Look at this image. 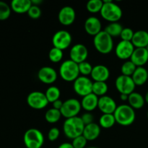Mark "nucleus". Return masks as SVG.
<instances>
[{"label": "nucleus", "mask_w": 148, "mask_h": 148, "mask_svg": "<svg viewBox=\"0 0 148 148\" xmlns=\"http://www.w3.org/2000/svg\"><path fill=\"white\" fill-rule=\"evenodd\" d=\"M103 4V0H90L86 4L87 10L92 14L101 12Z\"/></svg>", "instance_id": "obj_32"}, {"label": "nucleus", "mask_w": 148, "mask_h": 148, "mask_svg": "<svg viewBox=\"0 0 148 148\" xmlns=\"http://www.w3.org/2000/svg\"><path fill=\"white\" fill-rule=\"evenodd\" d=\"M129 105L134 109H140L143 108L145 103V97L137 92H133L129 95L128 98Z\"/></svg>", "instance_id": "obj_25"}, {"label": "nucleus", "mask_w": 148, "mask_h": 148, "mask_svg": "<svg viewBox=\"0 0 148 148\" xmlns=\"http://www.w3.org/2000/svg\"><path fill=\"white\" fill-rule=\"evenodd\" d=\"M59 135H60V131L59 129L57 127H52L48 132V139L49 141L54 142L57 140Z\"/></svg>", "instance_id": "obj_39"}, {"label": "nucleus", "mask_w": 148, "mask_h": 148, "mask_svg": "<svg viewBox=\"0 0 148 148\" xmlns=\"http://www.w3.org/2000/svg\"><path fill=\"white\" fill-rule=\"evenodd\" d=\"M92 84L93 82L90 78L80 75L74 81L73 89L78 95L85 97L92 93Z\"/></svg>", "instance_id": "obj_8"}, {"label": "nucleus", "mask_w": 148, "mask_h": 148, "mask_svg": "<svg viewBox=\"0 0 148 148\" xmlns=\"http://www.w3.org/2000/svg\"><path fill=\"white\" fill-rule=\"evenodd\" d=\"M135 47L131 41L121 40L116 46L115 53L117 57L121 60H128L130 59Z\"/></svg>", "instance_id": "obj_12"}, {"label": "nucleus", "mask_w": 148, "mask_h": 148, "mask_svg": "<svg viewBox=\"0 0 148 148\" xmlns=\"http://www.w3.org/2000/svg\"><path fill=\"white\" fill-rule=\"evenodd\" d=\"M116 122L121 126L127 127L134 122L136 119L135 111L130 105L122 104L118 106L114 113Z\"/></svg>", "instance_id": "obj_1"}, {"label": "nucleus", "mask_w": 148, "mask_h": 148, "mask_svg": "<svg viewBox=\"0 0 148 148\" xmlns=\"http://www.w3.org/2000/svg\"><path fill=\"white\" fill-rule=\"evenodd\" d=\"M101 130L99 124L93 122L85 126L82 135L88 141H94L98 138L101 134Z\"/></svg>", "instance_id": "obj_20"}, {"label": "nucleus", "mask_w": 148, "mask_h": 148, "mask_svg": "<svg viewBox=\"0 0 148 148\" xmlns=\"http://www.w3.org/2000/svg\"><path fill=\"white\" fill-rule=\"evenodd\" d=\"M84 128L85 124L80 116L66 119L63 124V132L65 136L72 140L82 135Z\"/></svg>", "instance_id": "obj_3"}, {"label": "nucleus", "mask_w": 148, "mask_h": 148, "mask_svg": "<svg viewBox=\"0 0 148 148\" xmlns=\"http://www.w3.org/2000/svg\"><path fill=\"white\" fill-rule=\"evenodd\" d=\"M130 60L137 66H143L148 62V51L146 48H135Z\"/></svg>", "instance_id": "obj_19"}, {"label": "nucleus", "mask_w": 148, "mask_h": 148, "mask_svg": "<svg viewBox=\"0 0 148 148\" xmlns=\"http://www.w3.org/2000/svg\"><path fill=\"white\" fill-rule=\"evenodd\" d=\"M100 14L104 20L111 23L119 21L122 17L123 12L120 6L111 0H103Z\"/></svg>", "instance_id": "obj_2"}, {"label": "nucleus", "mask_w": 148, "mask_h": 148, "mask_svg": "<svg viewBox=\"0 0 148 148\" xmlns=\"http://www.w3.org/2000/svg\"><path fill=\"white\" fill-rule=\"evenodd\" d=\"M93 45L95 49L101 54H108L114 49L113 38L104 30L94 36Z\"/></svg>", "instance_id": "obj_4"}, {"label": "nucleus", "mask_w": 148, "mask_h": 148, "mask_svg": "<svg viewBox=\"0 0 148 148\" xmlns=\"http://www.w3.org/2000/svg\"><path fill=\"white\" fill-rule=\"evenodd\" d=\"M11 7L6 2L0 1V20H5L11 14Z\"/></svg>", "instance_id": "obj_34"}, {"label": "nucleus", "mask_w": 148, "mask_h": 148, "mask_svg": "<svg viewBox=\"0 0 148 148\" xmlns=\"http://www.w3.org/2000/svg\"><path fill=\"white\" fill-rule=\"evenodd\" d=\"M147 119H148V111H147Z\"/></svg>", "instance_id": "obj_47"}, {"label": "nucleus", "mask_w": 148, "mask_h": 148, "mask_svg": "<svg viewBox=\"0 0 148 148\" xmlns=\"http://www.w3.org/2000/svg\"><path fill=\"white\" fill-rule=\"evenodd\" d=\"M72 37L69 32L65 30H61L56 32L52 38L53 47L64 51L68 49L72 43Z\"/></svg>", "instance_id": "obj_9"}, {"label": "nucleus", "mask_w": 148, "mask_h": 148, "mask_svg": "<svg viewBox=\"0 0 148 148\" xmlns=\"http://www.w3.org/2000/svg\"><path fill=\"white\" fill-rule=\"evenodd\" d=\"M98 99L99 98L92 92L86 96L82 97L80 102L82 108L86 111V112H92L98 108Z\"/></svg>", "instance_id": "obj_21"}, {"label": "nucleus", "mask_w": 148, "mask_h": 148, "mask_svg": "<svg viewBox=\"0 0 148 148\" xmlns=\"http://www.w3.org/2000/svg\"><path fill=\"white\" fill-rule=\"evenodd\" d=\"M84 28L85 32L88 35L92 36H95L100 32L102 31V25L99 19L95 16H91L88 17L85 21Z\"/></svg>", "instance_id": "obj_17"}, {"label": "nucleus", "mask_w": 148, "mask_h": 148, "mask_svg": "<svg viewBox=\"0 0 148 148\" xmlns=\"http://www.w3.org/2000/svg\"><path fill=\"white\" fill-rule=\"evenodd\" d=\"M108 90V87L106 82H93L92 92L98 98L106 95Z\"/></svg>", "instance_id": "obj_29"}, {"label": "nucleus", "mask_w": 148, "mask_h": 148, "mask_svg": "<svg viewBox=\"0 0 148 148\" xmlns=\"http://www.w3.org/2000/svg\"><path fill=\"white\" fill-rule=\"evenodd\" d=\"M145 103H147L148 104V91L146 92L145 96Z\"/></svg>", "instance_id": "obj_45"}, {"label": "nucleus", "mask_w": 148, "mask_h": 148, "mask_svg": "<svg viewBox=\"0 0 148 148\" xmlns=\"http://www.w3.org/2000/svg\"><path fill=\"white\" fill-rule=\"evenodd\" d=\"M116 123L114 114H102L99 119V126L106 130L113 127Z\"/></svg>", "instance_id": "obj_27"}, {"label": "nucleus", "mask_w": 148, "mask_h": 148, "mask_svg": "<svg viewBox=\"0 0 148 148\" xmlns=\"http://www.w3.org/2000/svg\"><path fill=\"white\" fill-rule=\"evenodd\" d=\"M117 106L115 100L108 95L100 97L98 108L103 114H114Z\"/></svg>", "instance_id": "obj_16"}, {"label": "nucleus", "mask_w": 148, "mask_h": 148, "mask_svg": "<svg viewBox=\"0 0 148 148\" xmlns=\"http://www.w3.org/2000/svg\"><path fill=\"white\" fill-rule=\"evenodd\" d=\"M78 66H79V74L82 75V76L85 77H88V75H91L92 68H93L92 64H91L90 62H87V61L79 64H78Z\"/></svg>", "instance_id": "obj_35"}, {"label": "nucleus", "mask_w": 148, "mask_h": 148, "mask_svg": "<svg viewBox=\"0 0 148 148\" xmlns=\"http://www.w3.org/2000/svg\"><path fill=\"white\" fill-rule=\"evenodd\" d=\"M132 43L135 48H147L148 46V32L143 30L134 32Z\"/></svg>", "instance_id": "obj_22"}, {"label": "nucleus", "mask_w": 148, "mask_h": 148, "mask_svg": "<svg viewBox=\"0 0 148 148\" xmlns=\"http://www.w3.org/2000/svg\"><path fill=\"white\" fill-rule=\"evenodd\" d=\"M31 2L32 4H33V5L38 6L39 4L43 2V1L42 0H31Z\"/></svg>", "instance_id": "obj_44"}, {"label": "nucleus", "mask_w": 148, "mask_h": 148, "mask_svg": "<svg viewBox=\"0 0 148 148\" xmlns=\"http://www.w3.org/2000/svg\"><path fill=\"white\" fill-rule=\"evenodd\" d=\"M134 32L130 27H124L121 31L120 38L121 40H125V41H131L134 36Z\"/></svg>", "instance_id": "obj_37"}, {"label": "nucleus", "mask_w": 148, "mask_h": 148, "mask_svg": "<svg viewBox=\"0 0 148 148\" xmlns=\"http://www.w3.org/2000/svg\"><path fill=\"white\" fill-rule=\"evenodd\" d=\"M88 56V48L82 43H77L71 48L69 51V57L72 61L77 64L85 62Z\"/></svg>", "instance_id": "obj_13"}, {"label": "nucleus", "mask_w": 148, "mask_h": 148, "mask_svg": "<svg viewBox=\"0 0 148 148\" xmlns=\"http://www.w3.org/2000/svg\"><path fill=\"white\" fill-rule=\"evenodd\" d=\"M31 6V0H12L10 4L12 10L17 14L27 13Z\"/></svg>", "instance_id": "obj_23"}, {"label": "nucleus", "mask_w": 148, "mask_h": 148, "mask_svg": "<svg viewBox=\"0 0 148 148\" xmlns=\"http://www.w3.org/2000/svg\"><path fill=\"white\" fill-rule=\"evenodd\" d=\"M64 53L63 51L59 49L53 47L50 49L49 52V60L53 63H58L61 62L63 59Z\"/></svg>", "instance_id": "obj_33"}, {"label": "nucleus", "mask_w": 148, "mask_h": 148, "mask_svg": "<svg viewBox=\"0 0 148 148\" xmlns=\"http://www.w3.org/2000/svg\"><path fill=\"white\" fill-rule=\"evenodd\" d=\"M86 148H99V147H86Z\"/></svg>", "instance_id": "obj_46"}, {"label": "nucleus", "mask_w": 148, "mask_h": 148, "mask_svg": "<svg viewBox=\"0 0 148 148\" xmlns=\"http://www.w3.org/2000/svg\"><path fill=\"white\" fill-rule=\"evenodd\" d=\"M45 92L33 91L30 92L27 97V103L30 108L36 110L43 109L49 104Z\"/></svg>", "instance_id": "obj_10"}, {"label": "nucleus", "mask_w": 148, "mask_h": 148, "mask_svg": "<svg viewBox=\"0 0 148 148\" xmlns=\"http://www.w3.org/2000/svg\"><path fill=\"white\" fill-rule=\"evenodd\" d=\"M115 86L120 94L130 95L134 92L136 85L134 84L132 77L119 75L115 81Z\"/></svg>", "instance_id": "obj_11"}, {"label": "nucleus", "mask_w": 148, "mask_h": 148, "mask_svg": "<svg viewBox=\"0 0 148 148\" xmlns=\"http://www.w3.org/2000/svg\"><path fill=\"white\" fill-rule=\"evenodd\" d=\"M82 109L81 103L75 98H69L64 101L63 106L61 108L62 116L66 119L78 116V114Z\"/></svg>", "instance_id": "obj_7"}, {"label": "nucleus", "mask_w": 148, "mask_h": 148, "mask_svg": "<svg viewBox=\"0 0 148 148\" xmlns=\"http://www.w3.org/2000/svg\"><path fill=\"white\" fill-rule=\"evenodd\" d=\"M93 82H106L110 77L109 69L103 64L95 65L92 68L90 75Z\"/></svg>", "instance_id": "obj_18"}, {"label": "nucleus", "mask_w": 148, "mask_h": 148, "mask_svg": "<svg viewBox=\"0 0 148 148\" xmlns=\"http://www.w3.org/2000/svg\"><path fill=\"white\" fill-rule=\"evenodd\" d=\"M147 75H148V69H147Z\"/></svg>", "instance_id": "obj_49"}, {"label": "nucleus", "mask_w": 148, "mask_h": 148, "mask_svg": "<svg viewBox=\"0 0 148 148\" xmlns=\"http://www.w3.org/2000/svg\"><path fill=\"white\" fill-rule=\"evenodd\" d=\"M23 142L27 148H41L44 143V136L38 129L30 128L25 132Z\"/></svg>", "instance_id": "obj_6"}, {"label": "nucleus", "mask_w": 148, "mask_h": 148, "mask_svg": "<svg viewBox=\"0 0 148 148\" xmlns=\"http://www.w3.org/2000/svg\"><path fill=\"white\" fill-rule=\"evenodd\" d=\"M48 101L49 103H53L54 101L59 99L61 95V91L59 88L56 86H51L47 88L45 92Z\"/></svg>", "instance_id": "obj_30"}, {"label": "nucleus", "mask_w": 148, "mask_h": 148, "mask_svg": "<svg viewBox=\"0 0 148 148\" xmlns=\"http://www.w3.org/2000/svg\"><path fill=\"white\" fill-rule=\"evenodd\" d=\"M58 19L62 25L69 26L75 21L76 12L73 7L70 6H64L59 12Z\"/></svg>", "instance_id": "obj_14"}, {"label": "nucleus", "mask_w": 148, "mask_h": 148, "mask_svg": "<svg viewBox=\"0 0 148 148\" xmlns=\"http://www.w3.org/2000/svg\"><path fill=\"white\" fill-rule=\"evenodd\" d=\"M58 148H74V147L72 146V143H62V144L58 147Z\"/></svg>", "instance_id": "obj_42"}, {"label": "nucleus", "mask_w": 148, "mask_h": 148, "mask_svg": "<svg viewBox=\"0 0 148 148\" xmlns=\"http://www.w3.org/2000/svg\"><path fill=\"white\" fill-rule=\"evenodd\" d=\"M63 103L64 102H62V100H60V99H59V100H57V101H54L53 103H52V105H53V108H55V109L61 110L62 106H63Z\"/></svg>", "instance_id": "obj_41"}, {"label": "nucleus", "mask_w": 148, "mask_h": 148, "mask_svg": "<svg viewBox=\"0 0 148 148\" xmlns=\"http://www.w3.org/2000/svg\"><path fill=\"white\" fill-rule=\"evenodd\" d=\"M146 49H147V51H148V46H147V48H146Z\"/></svg>", "instance_id": "obj_48"}, {"label": "nucleus", "mask_w": 148, "mask_h": 148, "mask_svg": "<svg viewBox=\"0 0 148 148\" xmlns=\"http://www.w3.org/2000/svg\"><path fill=\"white\" fill-rule=\"evenodd\" d=\"M82 122L84 123L85 126L88 125L90 124H92L94 122V116L90 112H86L82 114L80 116Z\"/></svg>", "instance_id": "obj_40"}, {"label": "nucleus", "mask_w": 148, "mask_h": 148, "mask_svg": "<svg viewBox=\"0 0 148 148\" xmlns=\"http://www.w3.org/2000/svg\"><path fill=\"white\" fill-rule=\"evenodd\" d=\"M57 72L51 66H43L38 72V78L43 83L51 85L57 79Z\"/></svg>", "instance_id": "obj_15"}, {"label": "nucleus", "mask_w": 148, "mask_h": 148, "mask_svg": "<svg viewBox=\"0 0 148 148\" xmlns=\"http://www.w3.org/2000/svg\"><path fill=\"white\" fill-rule=\"evenodd\" d=\"M129 95L126 94H120V98L122 101H128Z\"/></svg>", "instance_id": "obj_43"}, {"label": "nucleus", "mask_w": 148, "mask_h": 148, "mask_svg": "<svg viewBox=\"0 0 148 148\" xmlns=\"http://www.w3.org/2000/svg\"><path fill=\"white\" fill-rule=\"evenodd\" d=\"M62 116V115L60 110L55 109L53 108L47 110L46 114H45V119L49 124L57 123L60 120Z\"/></svg>", "instance_id": "obj_28"}, {"label": "nucleus", "mask_w": 148, "mask_h": 148, "mask_svg": "<svg viewBox=\"0 0 148 148\" xmlns=\"http://www.w3.org/2000/svg\"><path fill=\"white\" fill-rule=\"evenodd\" d=\"M123 28H124L123 26L119 22H116V23H109L103 30L112 38L119 37V36L120 37Z\"/></svg>", "instance_id": "obj_26"}, {"label": "nucleus", "mask_w": 148, "mask_h": 148, "mask_svg": "<svg viewBox=\"0 0 148 148\" xmlns=\"http://www.w3.org/2000/svg\"><path fill=\"white\" fill-rule=\"evenodd\" d=\"M59 74L61 78L66 82H74L80 76L78 64L71 59L65 60L59 66Z\"/></svg>", "instance_id": "obj_5"}, {"label": "nucleus", "mask_w": 148, "mask_h": 148, "mask_svg": "<svg viewBox=\"0 0 148 148\" xmlns=\"http://www.w3.org/2000/svg\"><path fill=\"white\" fill-rule=\"evenodd\" d=\"M137 67V66L130 59V60H127L125 62L123 63V64L121 66V75L132 77L134 72H135Z\"/></svg>", "instance_id": "obj_31"}, {"label": "nucleus", "mask_w": 148, "mask_h": 148, "mask_svg": "<svg viewBox=\"0 0 148 148\" xmlns=\"http://www.w3.org/2000/svg\"><path fill=\"white\" fill-rule=\"evenodd\" d=\"M88 140L83 135H80L72 140V145L74 148H86Z\"/></svg>", "instance_id": "obj_38"}, {"label": "nucleus", "mask_w": 148, "mask_h": 148, "mask_svg": "<svg viewBox=\"0 0 148 148\" xmlns=\"http://www.w3.org/2000/svg\"><path fill=\"white\" fill-rule=\"evenodd\" d=\"M134 84L138 86H142L144 84H145L148 81V75H147V69H145L144 66H140L137 67L135 72L132 76Z\"/></svg>", "instance_id": "obj_24"}, {"label": "nucleus", "mask_w": 148, "mask_h": 148, "mask_svg": "<svg viewBox=\"0 0 148 148\" xmlns=\"http://www.w3.org/2000/svg\"><path fill=\"white\" fill-rule=\"evenodd\" d=\"M41 9L40 8L39 6H36L32 4L30 8L29 9L28 12H27V14L29 17L33 20H37V19L40 18L41 16Z\"/></svg>", "instance_id": "obj_36"}]
</instances>
